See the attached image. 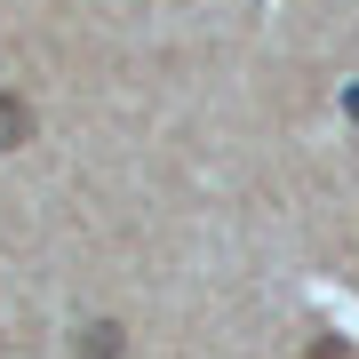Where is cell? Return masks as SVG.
<instances>
[{
  "instance_id": "obj_4",
  "label": "cell",
  "mask_w": 359,
  "mask_h": 359,
  "mask_svg": "<svg viewBox=\"0 0 359 359\" xmlns=\"http://www.w3.org/2000/svg\"><path fill=\"white\" fill-rule=\"evenodd\" d=\"M344 112H351V120H359V88H351V96H344Z\"/></svg>"
},
{
  "instance_id": "obj_3",
  "label": "cell",
  "mask_w": 359,
  "mask_h": 359,
  "mask_svg": "<svg viewBox=\"0 0 359 359\" xmlns=\"http://www.w3.org/2000/svg\"><path fill=\"white\" fill-rule=\"evenodd\" d=\"M304 359H351V344H344V335H320V344H311Z\"/></svg>"
},
{
  "instance_id": "obj_2",
  "label": "cell",
  "mask_w": 359,
  "mask_h": 359,
  "mask_svg": "<svg viewBox=\"0 0 359 359\" xmlns=\"http://www.w3.org/2000/svg\"><path fill=\"white\" fill-rule=\"evenodd\" d=\"M72 351H80V359H120V320H88Z\"/></svg>"
},
{
  "instance_id": "obj_1",
  "label": "cell",
  "mask_w": 359,
  "mask_h": 359,
  "mask_svg": "<svg viewBox=\"0 0 359 359\" xmlns=\"http://www.w3.org/2000/svg\"><path fill=\"white\" fill-rule=\"evenodd\" d=\"M25 136H32V104L16 96V88H0V152H16Z\"/></svg>"
}]
</instances>
